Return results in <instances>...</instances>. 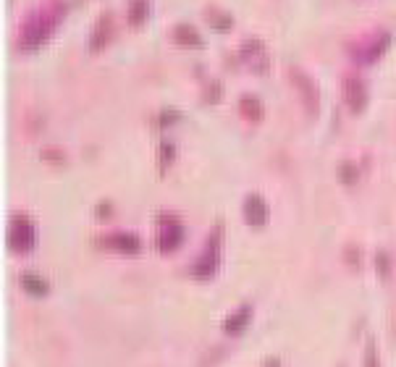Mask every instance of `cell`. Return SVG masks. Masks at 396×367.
Instances as JSON below:
<instances>
[{"instance_id": "obj_1", "label": "cell", "mask_w": 396, "mask_h": 367, "mask_svg": "<svg viewBox=\"0 0 396 367\" xmlns=\"http://www.w3.org/2000/svg\"><path fill=\"white\" fill-rule=\"evenodd\" d=\"M64 16H66V3H61V0H53L48 6L32 11V14L21 21V26H19V34H16L19 50H24V53L40 50L42 45L56 34V29L61 26Z\"/></svg>"}, {"instance_id": "obj_2", "label": "cell", "mask_w": 396, "mask_h": 367, "mask_svg": "<svg viewBox=\"0 0 396 367\" xmlns=\"http://www.w3.org/2000/svg\"><path fill=\"white\" fill-rule=\"evenodd\" d=\"M184 244V226L176 215H158L155 220V247L161 254L176 252L178 247Z\"/></svg>"}, {"instance_id": "obj_3", "label": "cell", "mask_w": 396, "mask_h": 367, "mask_svg": "<svg viewBox=\"0 0 396 367\" xmlns=\"http://www.w3.org/2000/svg\"><path fill=\"white\" fill-rule=\"evenodd\" d=\"M289 82L297 92V98H300L302 108L308 110L310 118H315L320 113V90H318V84L313 82V76L308 71H302L297 66H291L289 68Z\"/></svg>"}, {"instance_id": "obj_4", "label": "cell", "mask_w": 396, "mask_h": 367, "mask_svg": "<svg viewBox=\"0 0 396 367\" xmlns=\"http://www.w3.org/2000/svg\"><path fill=\"white\" fill-rule=\"evenodd\" d=\"M218 268H220V226L218 229H213L203 254L189 265V273H192L197 281H208V278H213L218 273Z\"/></svg>"}, {"instance_id": "obj_5", "label": "cell", "mask_w": 396, "mask_h": 367, "mask_svg": "<svg viewBox=\"0 0 396 367\" xmlns=\"http://www.w3.org/2000/svg\"><path fill=\"white\" fill-rule=\"evenodd\" d=\"M37 247V229L26 215H14L9 220V249L14 254H29Z\"/></svg>"}, {"instance_id": "obj_6", "label": "cell", "mask_w": 396, "mask_h": 367, "mask_svg": "<svg viewBox=\"0 0 396 367\" xmlns=\"http://www.w3.org/2000/svg\"><path fill=\"white\" fill-rule=\"evenodd\" d=\"M391 32H378L372 34V37H367V40L357 42V45H352V61H355L357 66H372L378 63L380 58H383V53H386L388 48H391Z\"/></svg>"}, {"instance_id": "obj_7", "label": "cell", "mask_w": 396, "mask_h": 367, "mask_svg": "<svg viewBox=\"0 0 396 367\" xmlns=\"http://www.w3.org/2000/svg\"><path fill=\"white\" fill-rule=\"evenodd\" d=\"M341 92H344V103H347L349 113L352 115H362L367 110V82H365L362 76H357V73H347L344 79H341Z\"/></svg>"}, {"instance_id": "obj_8", "label": "cell", "mask_w": 396, "mask_h": 367, "mask_svg": "<svg viewBox=\"0 0 396 367\" xmlns=\"http://www.w3.org/2000/svg\"><path fill=\"white\" fill-rule=\"evenodd\" d=\"M239 58L252 73H268L270 71V53L260 40H244L239 45Z\"/></svg>"}, {"instance_id": "obj_9", "label": "cell", "mask_w": 396, "mask_h": 367, "mask_svg": "<svg viewBox=\"0 0 396 367\" xmlns=\"http://www.w3.org/2000/svg\"><path fill=\"white\" fill-rule=\"evenodd\" d=\"M113 40V14H100V19L95 21L92 26V32H89V40H87V50L89 53H100V50H106Z\"/></svg>"}, {"instance_id": "obj_10", "label": "cell", "mask_w": 396, "mask_h": 367, "mask_svg": "<svg viewBox=\"0 0 396 367\" xmlns=\"http://www.w3.org/2000/svg\"><path fill=\"white\" fill-rule=\"evenodd\" d=\"M242 215L247 220V226L252 229H263L270 218V207H268L265 197L263 195H247L244 200V207H242Z\"/></svg>"}, {"instance_id": "obj_11", "label": "cell", "mask_w": 396, "mask_h": 367, "mask_svg": "<svg viewBox=\"0 0 396 367\" xmlns=\"http://www.w3.org/2000/svg\"><path fill=\"white\" fill-rule=\"evenodd\" d=\"M103 247L118 254H137L142 249V239L131 231H113V234L103 237Z\"/></svg>"}, {"instance_id": "obj_12", "label": "cell", "mask_w": 396, "mask_h": 367, "mask_svg": "<svg viewBox=\"0 0 396 367\" xmlns=\"http://www.w3.org/2000/svg\"><path fill=\"white\" fill-rule=\"evenodd\" d=\"M252 323V307L250 304H242V307H236L226 320H223V331L228 336H239L247 331V326Z\"/></svg>"}, {"instance_id": "obj_13", "label": "cell", "mask_w": 396, "mask_h": 367, "mask_svg": "<svg viewBox=\"0 0 396 367\" xmlns=\"http://www.w3.org/2000/svg\"><path fill=\"white\" fill-rule=\"evenodd\" d=\"M173 42H178L181 48H203V34L197 32L192 24H176L171 32Z\"/></svg>"}, {"instance_id": "obj_14", "label": "cell", "mask_w": 396, "mask_h": 367, "mask_svg": "<svg viewBox=\"0 0 396 367\" xmlns=\"http://www.w3.org/2000/svg\"><path fill=\"white\" fill-rule=\"evenodd\" d=\"M205 19H208V24L215 29V32H231L234 29V16L228 14V11L218 9V6H208L205 9Z\"/></svg>"}, {"instance_id": "obj_15", "label": "cell", "mask_w": 396, "mask_h": 367, "mask_svg": "<svg viewBox=\"0 0 396 367\" xmlns=\"http://www.w3.org/2000/svg\"><path fill=\"white\" fill-rule=\"evenodd\" d=\"M239 113H242V118H247L250 123H258L263 121V103H260V98H255V95H244L242 100H239Z\"/></svg>"}, {"instance_id": "obj_16", "label": "cell", "mask_w": 396, "mask_h": 367, "mask_svg": "<svg viewBox=\"0 0 396 367\" xmlns=\"http://www.w3.org/2000/svg\"><path fill=\"white\" fill-rule=\"evenodd\" d=\"M21 286H24L26 294H32L37 299H42V296H48L50 294V284L40 276V273H24V276H21Z\"/></svg>"}, {"instance_id": "obj_17", "label": "cell", "mask_w": 396, "mask_h": 367, "mask_svg": "<svg viewBox=\"0 0 396 367\" xmlns=\"http://www.w3.org/2000/svg\"><path fill=\"white\" fill-rule=\"evenodd\" d=\"M150 14H153V3H150V0H131L129 3V24L131 26H145Z\"/></svg>"}, {"instance_id": "obj_18", "label": "cell", "mask_w": 396, "mask_h": 367, "mask_svg": "<svg viewBox=\"0 0 396 367\" xmlns=\"http://www.w3.org/2000/svg\"><path fill=\"white\" fill-rule=\"evenodd\" d=\"M336 176H339L341 184L355 187L357 181H360V168H357V163H352V160H344V163H339V168H336Z\"/></svg>"}, {"instance_id": "obj_19", "label": "cell", "mask_w": 396, "mask_h": 367, "mask_svg": "<svg viewBox=\"0 0 396 367\" xmlns=\"http://www.w3.org/2000/svg\"><path fill=\"white\" fill-rule=\"evenodd\" d=\"M176 160V145L168 142V139H163L161 147H158V165H161V171H168V165Z\"/></svg>"}, {"instance_id": "obj_20", "label": "cell", "mask_w": 396, "mask_h": 367, "mask_svg": "<svg viewBox=\"0 0 396 367\" xmlns=\"http://www.w3.org/2000/svg\"><path fill=\"white\" fill-rule=\"evenodd\" d=\"M362 367H383V362H380V354H378V343H375V338H367V341H365Z\"/></svg>"}, {"instance_id": "obj_21", "label": "cell", "mask_w": 396, "mask_h": 367, "mask_svg": "<svg viewBox=\"0 0 396 367\" xmlns=\"http://www.w3.org/2000/svg\"><path fill=\"white\" fill-rule=\"evenodd\" d=\"M375 270H378L380 281H388V278H391V257H388V252H383V249L375 254Z\"/></svg>"}, {"instance_id": "obj_22", "label": "cell", "mask_w": 396, "mask_h": 367, "mask_svg": "<svg viewBox=\"0 0 396 367\" xmlns=\"http://www.w3.org/2000/svg\"><path fill=\"white\" fill-rule=\"evenodd\" d=\"M181 118V113L178 110H163V113H158V118H155V123H158V129H168V126H173V123Z\"/></svg>"}, {"instance_id": "obj_23", "label": "cell", "mask_w": 396, "mask_h": 367, "mask_svg": "<svg viewBox=\"0 0 396 367\" xmlns=\"http://www.w3.org/2000/svg\"><path fill=\"white\" fill-rule=\"evenodd\" d=\"M220 95H223V84L220 82H210L205 87V103H218Z\"/></svg>"}, {"instance_id": "obj_24", "label": "cell", "mask_w": 396, "mask_h": 367, "mask_svg": "<svg viewBox=\"0 0 396 367\" xmlns=\"http://www.w3.org/2000/svg\"><path fill=\"white\" fill-rule=\"evenodd\" d=\"M111 212H113V207H111L108 202H103L100 207H97V215H100V220H106L108 215H111Z\"/></svg>"}, {"instance_id": "obj_25", "label": "cell", "mask_w": 396, "mask_h": 367, "mask_svg": "<svg viewBox=\"0 0 396 367\" xmlns=\"http://www.w3.org/2000/svg\"><path fill=\"white\" fill-rule=\"evenodd\" d=\"M263 367H281V362H278L275 357H268V359H265V365H263Z\"/></svg>"}]
</instances>
